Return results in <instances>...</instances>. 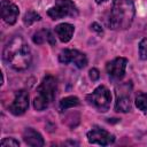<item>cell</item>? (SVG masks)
<instances>
[{
	"instance_id": "52a82bcc",
	"label": "cell",
	"mask_w": 147,
	"mask_h": 147,
	"mask_svg": "<svg viewBox=\"0 0 147 147\" xmlns=\"http://www.w3.org/2000/svg\"><path fill=\"white\" fill-rule=\"evenodd\" d=\"M87 140L90 144H96L100 146H108L115 142V136L108 132L107 130L94 126L87 132Z\"/></svg>"
},
{
	"instance_id": "8fae6325",
	"label": "cell",
	"mask_w": 147,
	"mask_h": 147,
	"mask_svg": "<svg viewBox=\"0 0 147 147\" xmlns=\"http://www.w3.org/2000/svg\"><path fill=\"white\" fill-rule=\"evenodd\" d=\"M20 9L10 0H1V17L8 24L13 25L18 18Z\"/></svg>"
},
{
	"instance_id": "7402d4cb",
	"label": "cell",
	"mask_w": 147,
	"mask_h": 147,
	"mask_svg": "<svg viewBox=\"0 0 147 147\" xmlns=\"http://www.w3.org/2000/svg\"><path fill=\"white\" fill-rule=\"evenodd\" d=\"M108 0H95V2L98 3V5H101V3H103V2H107Z\"/></svg>"
},
{
	"instance_id": "e0dca14e",
	"label": "cell",
	"mask_w": 147,
	"mask_h": 147,
	"mask_svg": "<svg viewBox=\"0 0 147 147\" xmlns=\"http://www.w3.org/2000/svg\"><path fill=\"white\" fill-rule=\"evenodd\" d=\"M40 20H41L40 15H39L38 13H36L34 10H32V9L28 10V11L24 14V16H23V23H24V25H26V26H30V25H32L34 22L40 21Z\"/></svg>"
},
{
	"instance_id": "7a4b0ae2",
	"label": "cell",
	"mask_w": 147,
	"mask_h": 147,
	"mask_svg": "<svg viewBox=\"0 0 147 147\" xmlns=\"http://www.w3.org/2000/svg\"><path fill=\"white\" fill-rule=\"evenodd\" d=\"M136 15L133 0H113L108 26L111 30H126L131 26Z\"/></svg>"
},
{
	"instance_id": "44dd1931",
	"label": "cell",
	"mask_w": 147,
	"mask_h": 147,
	"mask_svg": "<svg viewBox=\"0 0 147 147\" xmlns=\"http://www.w3.org/2000/svg\"><path fill=\"white\" fill-rule=\"evenodd\" d=\"M91 28H92V30H94L95 32H98V34H103V30H102V28H101V25L100 24H98V23H92V25H91Z\"/></svg>"
},
{
	"instance_id": "30bf717a",
	"label": "cell",
	"mask_w": 147,
	"mask_h": 147,
	"mask_svg": "<svg viewBox=\"0 0 147 147\" xmlns=\"http://www.w3.org/2000/svg\"><path fill=\"white\" fill-rule=\"evenodd\" d=\"M130 91H131V87L129 88V84H125L121 86L119 92H116L117 99L115 103V110L117 113H129L132 110V102L130 100Z\"/></svg>"
},
{
	"instance_id": "277c9868",
	"label": "cell",
	"mask_w": 147,
	"mask_h": 147,
	"mask_svg": "<svg viewBox=\"0 0 147 147\" xmlns=\"http://www.w3.org/2000/svg\"><path fill=\"white\" fill-rule=\"evenodd\" d=\"M86 101L88 105L94 107L98 111L106 113L110 108L111 93L105 85H100L92 93L86 95Z\"/></svg>"
},
{
	"instance_id": "ac0fdd59",
	"label": "cell",
	"mask_w": 147,
	"mask_h": 147,
	"mask_svg": "<svg viewBox=\"0 0 147 147\" xmlns=\"http://www.w3.org/2000/svg\"><path fill=\"white\" fill-rule=\"evenodd\" d=\"M139 56L141 60H147V37L142 38L139 42Z\"/></svg>"
},
{
	"instance_id": "ba28073f",
	"label": "cell",
	"mask_w": 147,
	"mask_h": 147,
	"mask_svg": "<svg viewBox=\"0 0 147 147\" xmlns=\"http://www.w3.org/2000/svg\"><path fill=\"white\" fill-rule=\"evenodd\" d=\"M29 108V93L25 90H20L15 93L13 102L9 105V111L15 116L23 115Z\"/></svg>"
},
{
	"instance_id": "d6986e66",
	"label": "cell",
	"mask_w": 147,
	"mask_h": 147,
	"mask_svg": "<svg viewBox=\"0 0 147 147\" xmlns=\"http://www.w3.org/2000/svg\"><path fill=\"white\" fill-rule=\"evenodd\" d=\"M20 146V142L15 138H3L1 140V147H17Z\"/></svg>"
},
{
	"instance_id": "4fadbf2b",
	"label": "cell",
	"mask_w": 147,
	"mask_h": 147,
	"mask_svg": "<svg viewBox=\"0 0 147 147\" xmlns=\"http://www.w3.org/2000/svg\"><path fill=\"white\" fill-rule=\"evenodd\" d=\"M54 31H55L57 38L60 39V41L68 42L72 38V34L75 32V28H74V25H71L69 23H61V24L55 26Z\"/></svg>"
},
{
	"instance_id": "3957f363",
	"label": "cell",
	"mask_w": 147,
	"mask_h": 147,
	"mask_svg": "<svg viewBox=\"0 0 147 147\" xmlns=\"http://www.w3.org/2000/svg\"><path fill=\"white\" fill-rule=\"evenodd\" d=\"M57 91V79L52 75L44 76L41 83L37 87V95L33 100V107L38 111L48 108L55 100Z\"/></svg>"
},
{
	"instance_id": "5b68a950",
	"label": "cell",
	"mask_w": 147,
	"mask_h": 147,
	"mask_svg": "<svg viewBox=\"0 0 147 147\" xmlns=\"http://www.w3.org/2000/svg\"><path fill=\"white\" fill-rule=\"evenodd\" d=\"M79 10L72 0H56L55 5L47 10V15L56 21L64 17H77Z\"/></svg>"
},
{
	"instance_id": "5bb4252c",
	"label": "cell",
	"mask_w": 147,
	"mask_h": 147,
	"mask_svg": "<svg viewBox=\"0 0 147 147\" xmlns=\"http://www.w3.org/2000/svg\"><path fill=\"white\" fill-rule=\"evenodd\" d=\"M32 40L34 44L37 45H41L45 41H47L49 45H55V37L53 36V33L49 30H39L37 31L33 36H32Z\"/></svg>"
},
{
	"instance_id": "8992f818",
	"label": "cell",
	"mask_w": 147,
	"mask_h": 147,
	"mask_svg": "<svg viewBox=\"0 0 147 147\" xmlns=\"http://www.w3.org/2000/svg\"><path fill=\"white\" fill-rule=\"evenodd\" d=\"M59 61L63 64L74 63L79 69L85 68L87 64V57L84 53H82L77 49H69V48H65L60 52Z\"/></svg>"
},
{
	"instance_id": "7c38bea8",
	"label": "cell",
	"mask_w": 147,
	"mask_h": 147,
	"mask_svg": "<svg viewBox=\"0 0 147 147\" xmlns=\"http://www.w3.org/2000/svg\"><path fill=\"white\" fill-rule=\"evenodd\" d=\"M23 141L28 145V146H32V147H41L45 145V141H44V138L42 136L36 131L32 127H26L24 131H23Z\"/></svg>"
},
{
	"instance_id": "ffe728a7",
	"label": "cell",
	"mask_w": 147,
	"mask_h": 147,
	"mask_svg": "<svg viewBox=\"0 0 147 147\" xmlns=\"http://www.w3.org/2000/svg\"><path fill=\"white\" fill-rule=\"evenodd\" d=\"M88 74H90V78H91L92 82H96L100 78V72H99V70L96 68H92Z\"/></svg>"
},
{
	"instance_id": "9a60e30c",
	"label": "cell",
	"mask_w": 147,
	"mask_h": 147,
	"mask_svg": "<svg viewBox=\"0 0 147 147\" xmlns=\"http://www.w3.org/2000/svg\"><path fill=\"white\" fill-rule=\"evenodd\" d=\"M80 105V101L77 96H74V95H70V96H65L63 99L60 100L59 102V109L60 111H64L69 108H74V107H77Z\"/></svg>"
},
{
	"instance_id": "6da1fadb",
	"label": "cell",
	"mask_w": 147,
	"mask_h": 147,
	"mask_svg": "<svg viewBox=\"0 0 147 147\" xmlns=\"http://www.w3.org/2000/svg\"><path fill=\"white\" fill-rule=\"evenodd\" d=\"M2 57L3 61L16 71H24L29 69L32 62L30 46L20 34L13 36L8 40L3 47Z\"/></svg>"
},
{
	"instance_id": "9c48e42d",
	"label": "cell",
	"mask_w": 147,
	"mask_h": 147,
	"mask_svg": "<svg viewBox=\"0 0 147 147\" xmlns=\"http://www.w3.org/2000/svg\"><path fill=\"white\" fill-rule=\"evenodd\" d=\"M126 65H127V59H125V57H116V59H114V60H111L110 62L107 63L106 70H107L108 76L111 79L121 80L125 75Z\"/></svg>"
},
{
	"instance_id": "2e32d148",
	"label": "cell",
	"mask_w": 147,
	"mask_h": 147,
	"mask_svg": "<svg viewBox=\"0 0 147 147\" xmlns=\"http://www.w3.org/2000/svg\"><path fill=\"white\" fill-rule=\"evenodd\" d=\"M134 102L139 110H141L142 113H147V93L146 92H139L136 95Z\"/></svg>"
}]
</instances>
